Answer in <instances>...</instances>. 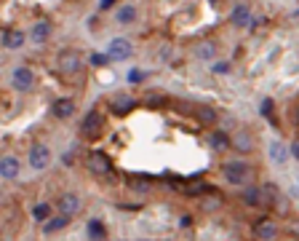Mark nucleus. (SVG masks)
<instances>
[{"instance_id": "obj_1", "label": "nucleus", "mask_w": 299, "mask_h": 241, "mask_svg": "<svg viewBox=\"0 0 299 241\" xmlns=\"http://www.w3.org/2000/svg\"><path fill=\"white\" fill-rule=\"evenodd\" d=\"M222 177L235 188H243L254 180V166L243 158H232V161H224L222 164Z\"/></svg>"}, {"instance_id": "obj_11", "label": "nucleus", "mask_w": 299, "mask_h": 241, "mask_svg": "<svg viewBox=\"0 0 299 241\" xmlns=\"http://www.w3.org/2000/svg\"><path fill=\"white\" fill-rule=\"evenodd\" d=\"M241 201L249 209H256V206H262L264 204V196H262V188L259 185H243V191H241Z\"/></svg>"}, {"instance_id": "obj_6", "label": "nucleus", "mask_w": 299, "mask_h": 241, "mask_svg": "<svg viewBox=\"0 0 299 241\" xmlns=\"http://www.w3.org/2000/svg\"><path fill=\"white\" fill-rule=\"evenodd\" d=\"M85 169H88L91 174H96V177H104V174L112 172V161L107 158L104 153H88L85 155Z\"/></svg>"}, {"instance_id": "obj_35", "label": "nucleus", "mask_w": 299, "mask_h": 241, "mask_svg": "<svg viewBox=\"0 0 299 241\" xmlns=\"http://www.w3.org/2000/svg\"><path fill=\"white\" fill-rule=\"evenodd\" d=\"M166 241H174V239H166Z\"/></svg>"}, {"instance_id": "obj_31", "label": "nucleus", "mask_w": 299, "mask_h": 241, "mask_svg": "<svg viewBox=\"0 0 299 241\" xmlns=\"http://www.w3.org/2000/svg\"><path fill=\"white\" fill-rule=\"evenodd\" d=\"M91 62H94V64H107L110 56H107V54H104V56H102V54H94V56H91Z\"/></svg>"}, {"instance_id": "obj_2", "label": "nucleus", "mask_w": 299, "mask_h": 241, "mask_svg": "<svg viewBox=\"0 0 299 241\" xmlns=\"http://www.w3.org/2000/svg\"><path fill=\"white\" fill-rule=\"evenodd\" d=\"M56 67H59V73H62V75H78L83 70V54H81V51H75V48L62 51L59 59H56Z\"/></svg>"}, {"instance_id": "obj_16", "label": "nucleus", "mask_w": 299, "mask_h": 241, "mask_svg": "<svg viewBox=\"0 0 299 241\" xmlns=\"http://www.w3.org/2000/svg\"><path fill=\"white\" fill-rule=\"evenodd\" d=\"M110 107L115 110L118 115H126V113H131V110L136 107V99H134V96H128V94H115L110 99Z\"/></svg>"}, {"instance_id": "obj_25", "label": "nucleus", "mask_w": 299, "mask_h": 241, "mask_svg": "<svg viewBox=\"0 0 299 241\" xmlns=\"http://www.w3.org/2000/svg\"><path fill=\"white\" fill-rule=\"evenodd\" d=\"M201 206H203V212H216V209H222V206H224V201H222V196H219L216 191H209V196L201 201Z\"/></svg>"}, {"instance_id": "obj_17", "label": "nucleus", "mask_w": 299, "mask_h": 241, "mask_svg": "<svg viewBox=\"0 0 299 241\" xmlns=\"http://www.w3.org/2000/svg\"><path fill=\"white\" fill-rule=\"evenodd\" d=\"M209 145H211V150H216V153L230 150V134L224 132V129H214V132L209 134Z\"/></svg>"}, {"instance_id": "obj_33", "label": "nucleus", "mask_w": 299, "mask_h": 241, "mask_svg": "<svg viewBox=\"0 0 299 241\" xmlns=\"http://www.w3.org/2000/svg\"><path fill=\"white\" fill-rule=\"evenodd\" d=\"M112 3H115V0H102V3H99V5H102V8H110Z\"/></svg>"}, {"instance_id": "obj_7", "label": "nucleus", "mask_w": 299, "mask_h": 241, "mask_svg": "<svg viewBox=\"0 0 299 241\" xmlns=\"http://www.w3.org/2000/svg\"><path fill=\"white\" fill-rule=\"evenodd\" d=\"M51 166V150L48 145H32L30 147V169L32 172H43Z\"/></svg>"}, {"instance_id": "obj_12", "label": "nucleus", "mask_w": 299, "mask_h": 241, "mask_svg": "<svg viewBox=\"0 0 299 241\" xmlns=\"http://www.w3.org/2000/svg\"><path fill=\"white\" fill-rule=\"evenodd\" d=\"M19 172H22V161H19L16 155H5V158H0V177H3V180H16Z\"/></svg>"}, {"instance_id": "obj_10", "label": "nucleus", "mask_w": 299, "mask_h": 241, "mask_svg": "<svg viewBox=\"0 0 299 241\" xmlns=\"http://www.w3.org/2000/svg\"><path fill=\"white\" fill-rule=\"evenodd\" d=\"M14 89L16 91H30L32 86H35V73H32L30 67H24V64H19V67L14 70Z\"/></svg>"}, {"instance_id": "obj_21", "label": "nucleus", "mask_w": 299, "mask_h": 241, "mask_svg": "<svg viewBox=\"0 0 299 241\" xmlns=\"http://www.w3.org/2000/svg\"><path fill=\"white\" fill-rule=\"evenodd\" d=\"M136 16H139V11H136V5H131V3H126L115 11V22L118 24H134Z\"/></svg>"}, {"instance_id": "obj_4", "label": "nucleus", "mask_w": 299, "mask_h": 241, "mask_svg": "<svg viewBox=\"0 0 299 241\" xmlns=\"http://www.w3.org/2000/svg\"><path fill=\"white\" fill-rule=\"evenodd\" d=\"M251 233H254V239L256 241H275L278 239V233H281V228H278L275 220H270V217H259L254 228H251Z\"/></svg>"}, {"instance_id": "obj_23", "label": "nucleus", "mask_w": 299, "mask_h": 241, "mask_svg": "<svg viewBox=\"0 0 299 241\" xmlns=\"http://www.w3.org/2000/svg\"><path fill=\"white\" fill-rule=\"evenodd\" d=\"M85 231H88V239L91 241H104V239H107V228H104L102 220H88Z\"/></svg>"}, {"instance_id": "obj_29", "label": "nucleus", "mask_w": 299, "mask_h": 241, "mask_svg": "<svg viewBox=\"0 0 299 241\" xmlns=\"http://www.w3.org/2000/svg\"><path fill=\"white\" fill-rule=\"evenodd\" d=\"M131 188H134L136 193H147V180H131Z\"/></svg>"}, {"instance_id": "obj_9", "label": "nucleus", "mask_w": 299, "mask_h": 241, "mask_svg": "<svg viewBox=\"0 0 299 241\" xmlns=\"http://www.w3.org/2000/svg\"><path fill=\"white\" fill-rule=\"evenodd\" d=\"M131 54H134V46H131V41H126V38H115V41L107 46L110 62H126Z\"/></svg>"}, {"instance_id": "obj_13", "label": "nucleus", "mask_w": 299, "mask_h": 241, "mask_svg": "<svg viewBox=\"0 0 299 241\" xmlns=\"http://www.w3.org/2000/svg\"><path fill=\"white\" fill-rule=\"evenodd\" d=\"M267 155L275 166H286V161H289V147H286L281 140H272L270 147H267Z\"/></svg>"}, {"instance_id": "obj_28", "label": "nucleus", "mask_w": 299, "mask_h": 241, "mask_svg": "<svg viewBox=\"0 0 299 241\" xmlns=\"http://www.w3.org/2000/svg\"><path fill=\"white\" fill-rule=\"evenodd\" d=\"M144 105H147V107H163V105H166V96L150 94V96H144Z\"/></svg>"}, {"instance_id": "obj_19", "label": "nucleus", "mask_w": 299, "mask_h": 241, "mask_svg": "<svg viewBox=\"0 0 299 241\" xmlns=\"http://www.w3.org/2000/svg\"><path fill=\"white\" fill-rule=\"evenodd\" d=\"M24 38H27V35H24L22 30H5L3 32V46L8 51H16V48H22V46H24Z\"/></svg>"}, {"instance_id": "obj_22", "label": "nucleus", "mask_w": 299, "mask_h": 241, "mask_svg": "<svg viewBox=\"0 0 299 241\" xmlns=\"http://www.w3.org/2000/svg\"><path fill=\"white\" fill-rule=\"evenodd\" d=\"M195 56H198V59H203V62H211V59L216 56V43H214V41L198 43V46H195Z\"/></svg>"}, {"instance_id": "obj_3", "label": "nucleus", "mask_w": 299, "mask_h": 241, "mask_svg": "<svg viewBox=\"0 0 299 241\" xmlns=\"http://www.w3.org/2000/svg\"><path fill=\"white\" fill-rule=\"evenodd\" d=\"M56 212L59 214H64V217H78V214L83 212V198L78 196L75 191H67V193H62V196L56 198Z\"/></svg>"}, {"instance_id": "obj_15", "label": "nucleus", "mask_w": 299, "mask_h": 241, "mask_svg": "<svg viewBox=\"0 0 299 241\" xmlns=\"http://www.w3.org/2000/svg\"><path fill=\"white\" fill-rule=\"evenodd\" d=\"M41 225H43V236H54V233L64 231V228L70 225V217H64V214H51V217Z\"/></svg>"}, {"instance_id": "obj_20", "label": "nucleus", "mask_w": 299, "mask_h": 241, "mask_svg": "<svg viewBox=\"0 0 299 241\" xmlns=\"http://www.w3.org/2000/svg\"><path fill=\"white\" fill-rule=\"evenodd\" d=\"M51 113H54L56 118L67 121V118H72V115H75V102H72V99H56L54 107H51Z\"/></svg>"}, {"instance_id": "obj_24", "label": "nucleus", "mask_w": 299, "mask_h": 241, "mask_svg": "<svg viewBox=\"0 0 299 241\" xmlns=\"http://www.w3.org/2000/svg\"><path fill=\"white\" fill-rule=\"evenodd\" d=\"M51 32H54V30H51V24H48V22H38L35 27H32L30 38H32L35 43H45V41L51 38Z\"/></svg>"}, {"instance_id": "obj_14", "label": "nucleus", "mask_w": 299, "mask_h": 241, "mask_svg": "<svg viewBox=\"0 0 299 241\" xmlns=\"http://www.w3.org/2000/svg\"><path fill=\"white\" fill-rule=\"evenodd\" d=\"M230 22L235 24V27H249V22H251V8H249V3H238V5H232V11H230Z\"/></svg>"}, {"instance_id": "obj_8", "label": "nucleus", "mask_w": 299, "mask_h": 241, "mask_svg": "<svg viewBox=\"0 0 299 241\" xmlns=\"http://www.w3.org/2000/svg\"><path fill=\"white\" fill-rule=\"evenodd\" d=\"M230 147L241 155H249V153H254V137L246 132V129H238V132L230 134Z\"/></svg>"}, {"instance_id": "obj_32", "label": "nucleus", "mask_w": 299, "mask_h": 241, "mask_svg": "<svg viewBox=\"0 0 299 241\" xmlns=\"http://www.w3.org/2000/svg\"><path fill=\"white\" fill-rule=\"evenodd\" d=\"M227 70H230V67H227V62H219L216 67H214V73H219V75H224V73H227Z\"/></svg>"}, {"instance_id": "obj_27", "label": "nucleus", "mask_w": 299, "mask_h": 241, "mask_svg": "<svg viewBox=\"0 0 299 241\" xmlns=\"http://www.w3.org/2000/svg\"><path fill=\"white\" fill-rule=\"evenodd\" d=\"M262 196L275 204V201H281V188H278L275 182H264V185H262Z\"/></svg>"}, {"instance_id": "obj_30", "label": "nucleus", "mask_w": 299, "mask_h": 241, "mask_svg": "<svg viewBox=\"0 0 299 241\" xmlns=\"http://www.w3.org/2000/svg\"><path fill=\"white\" fill-rule=\"evenodd\" d=\"M289 158H299V140H294L289 145Z\"/></svg>"}, {"instance_id": "obj_34", "label": "nucleus", "mask_w": 299, "mask_h": 241, "mask_svg": "<svg viewBox=\"0 0 299 241\" xmlns=\"http://www.w3.org/2000/svg\"><path fill=\"white\" fill-rule=\"evenodd\" d=\"M209 3H214V5H219V3H222V0H209Z\"/></svg>"}, {"instance_id": "obj_5", "label": "nucleus", "mask_w": 299, "mask_h": 241, "mask_svg": "<svg viewBox=\"0 0 299 241\" xmlns=\"http://www.w3.org/2000/svg\"><path fill=\"white\" fill-rule=\"evenodd\" d=\"M81 129H83L85 137H99L104 129H107V118H104V113H99V110H88Z\"/></svg>"}, {"instance_id": "obj_18", "label": "nucleus", "mask_w": 299, "mask_h": 241, "mask_svg": "<svg viewBox=\"0 0 299 241\" xmlns=\"http://www.w3.org/2000/svg\"><path fill=\"white\" fill-rule=\"evenodd\" d=\"M192 115H195V118L201 121L203 126H214V123L219 121L216 110L211 107V105H195V107H192Z\"/></svg>"}, {"instance_id": "obj_26", "label": "nucleus", "mask_w": 299, "mask_h": 241, "mask_svg": "<svg viewBox=\"0 0 299 241\" xmlns=\"http://www.w3.org/2000/svg\"><path fill=\"white\" fill-rule=\"evenodd\" d=\"M51 212H54V206L45 204V201H43V204H35V206H32V217H35V223H45V220L51 217Z\"/></svg>"}]
</instances>
